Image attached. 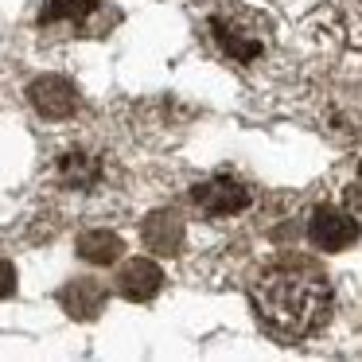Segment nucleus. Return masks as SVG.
Segmentation results:
<instances>
[{"instance_id":"nucleus-12","label":"nucleus","mask_w":362,"mask_h":362,"mask_svg":"<svg viewBox=\"0 0 362 362\" xmlns=\"http://www.w3.org/2000/svg\"><path fill=\"white\" fill-rule=\"evenodd\" d=\"M339 203H343L346 211H351L354 218L362 222V164H358V168H354V172L343 180V195H339Z\"/></svg>"},{"instance_id":"nucleus-13","label":"nucleus","mask_w":362,"mask_h":362,"mask_svg":"<svg viewBox=\"0 0 362 362\" xmlns=\"http://www.w3.org/2000/svg\"><path fill=\"white\" fill-rule=\"evenodd\" d=\"M12 292H16V269H12L8 261L0 257V300L12 296Z\"/></svg>"},{"instance_id":"nucleus-1","label":"nucleus","mask_w":362,"mask_h":362,"mask_svg":"<svg viewBox=\"0 0 362 362\" xmlns=\"http://www.w3.org/2000/svg\"><path fill=\"white\" fill-rule=\"evenodd\" d=\"M250 304L269 335H276L281 343H304L331 323L335 292L320 265L284 257L253 276Z\"/></svg>"},{"instance_id":"nucleus-7","label":"nucleus","mask_w":362,"mask_h":362,"mask_svg":"<svg viewBox=\"0 0 362 362\" xmlns=\"http://www.w3.org/2000/svg\"><path fill=\"white\" fill-rule=\"evenodd\" d=\"M28 102L35 105L40 117L66 121L78 110V90H74V82L63 78V74H43V78H35L32 86H28Z\"/></svg>"},{"instance_id":"nucleus-11","label":"nucleus","mask_w":362,"mask_h":362,"mask_svg":"<svg viewBox=\"0 0 362 362\" xmlns=\"http://www.w3.org/2000/svg\"><path fill=\"white\" fill-rule=\"evenodd\" d=\"M121 250H125V242H121L113 230H86V234L78 238V253L90 265H113V261L121 257Z\"/></svg>"},{"instance_id":"nucleus-2","label":"nucleus","mask_w":362,"mask_h":362,"mask_svg":"<svg viewBox=\"0 0 362 362\" xmlns=\"http://www.w3.org/2000/svg\"><path fill=\"white\" fill-rule=\"evenodd\" d=\"M203 40L230 66H257L269 55V24L242 4H214L203 20Z\"/></svg>"},{"instance_id":"nucleus-5","label":"nucleus","mask_w":362,"mask_h":362,"mask_svg":"<svg viewBox=\"0 0 362 362\" xmlns=\"http://www.w3.org/2000/svg\"><path fill=\"white\" fill-rule=\"evenodd\" d=\"M110 175V164L98 148H86V144H71L55 156L51 164V180L59 183L63 191H78V195H90L98 191Z\"/></svg>"},{"instance_id":"nucleus-9","label":"nucleus","mask_w":362,"mask_h":362,"mask_svg":"<svg viewBox=\"0 0 362 362\" xmlns=\"http://www.w3.org/2000/svg\"><path fill=\"white\" fill-rule=\"evenodd\" d=\"M63 308L74 315V320H94L105 304V288L98 281H71L63 292H59Z\"/></svg>"},{"instance_id":"nucleus-8","label":"nucleus","mask_w":362,"mask_h":362,"mask_svg":"<svg viewBox=\"0 0 362 362\" xmlns=\"http://www.w3.org/2000/svg\"><path fill=\"white\" fill-rule=\"evenodd\" d=\"M160 284H164V273H160V265H156V261H148V257L125 261L121 273H117V292L125 300H136V304H144V300L156 296Z\"/></svg>"},{"instance_id":"nucleus-10","label":"nucleus","mask_w":362,"mask_h":362,"mask_svg":"<svg viewBox=\"0 0 362 362\" xmlns=\"http://www.w3.org/2000/svg\"><path fill=\"white\" fill-rule=\"evenodd\" d=\"M144 245L156 253H175L180 250V238H183V226H180V214L172 211H156L148 222H144Z\"/></svg>"},{"instance_id":"nucleus-6","label":"nucleus","mask_w":362,"mask_h":362,"mask_svg":"<svg viewBox=\"0 0 362 362\" xmlns=\"http://www.w3.org/2000/svg\"><path fill=\"white\" fill-rule=\"evenodd\" d=\"M362 238V222L343 203H320L308 214V242L323 253H343Z\"/></svg>"},{"instance_id":"nucleus-4","label":"nucleus","mask_w":362,"mask_h":362,"mask_svg":"<svg viewBox=\"0 0 362 362\" xmlns=\"http://www.w3.org/2000/svg\"><path fill=\"white\" fill-rule=\"evenodd\" d=\"M191 206L211 222H226L253 206V187L234 172H214L191 187Z\"/></svg>"},{"instance_id":"nucleus-3","label":"nucleus","mask_w":362,"mask_h":362,"mask_svg":"<svg viewBox=\"0 0 362 362\" xmlns=\"http://www.w3.org/2000/svg\"><path fill=\"white\" fill-rule=\"evenodd\" d=\"M43 40H82V35H105L117 24L113 0H43L40 8Z\"/></svg>"}]
</instances>
